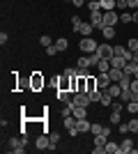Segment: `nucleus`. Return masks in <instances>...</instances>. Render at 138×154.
Listing matches in <instances>:
<instances>
[{
    "label": "nucleus",
    "mask_w": 138,
    "mask_h": 154,
    "mask_svg": "<svg viewBox=\"0 0 138 154\" xmlns=\"http://www.w3.org/2000/svg\"><path fill=\"white\" fill-rule=\"evenodd\" d=\"M44 85H46L44 74H41V71H32L30 78H28V88H30L32 92H41V90H44Z\"/></svg>",
    "instance_id": "1"
},
{
    "label": "nucleus",
    "mask_w": 138,
    "mask_h": 154,
    "mask_svg": "<svg viewBox=\"0 0 138 154\" xmlns=\"http://www.w3.org/2000/svg\"><path fill=\"white\" fill-rule=\"evenodd\" d=\"M97 42H94V39L92 37H83L78 42V48H81V53H87V55H92V53H97Z\"/></svg>",
    "instance_id": "2"
},
{
    "label": "nucleus",
    "mask_w": 138,
    "mask_h": 154,
    "mask_svg": "<svg viewBox=\"0 0 138 154\" xmlns=\"http://www.w3.org/2000/svg\"><path fill=\"white\" fill-rule=\"evenodd\" d=\"M26 136L23 138H9V152H14V154H23L26 152Z\"/></svg>",
    "instance_id": "3"
},
{
    "label": "nucleus",
    "mask_w": 138,
    "mask_h": 154,
    "mask_svg": "<svg viewBox=\"0 0 138 154\" xmlns=\"http://www.w3.org/2000/svg\"><path fill=\"white\" fill-rule=\"evenodd\" d=\"M62 124H65V129L69 131V136H78V127H76V124H78V120H76L74 115L62 117Z\"/></svg>",
    "instance_id": "4"
},
{
    "label": "nucleus",
    "mask_w": 138,
    "mask_h": 154,
    "mask_svg": "<svg viewBox=\"0 0 138 154\" xmlns=\"http://www.w3.org/2000/svg\"><path fill=\"white\" fill-rule=\"evenodd\" d=\"M55 88H58V90H67V92H72V76H67V74H60V76L55 78Z\"/></svg>",
    "instance_id": "5"
},
{
    "label": "nucleus",
    "mask_w": 138,
    "mask_h": 154,
    "mask_svg": "<svg viewBox=\"0 0 138 154\" xmlns=\"http://www.w3.org/2000/svg\"><path fill=\"white\" fill-rule=\"evenodd\" d=\"M72 101L76 103V106H83V108H87V106L92 103V101H90V94H87V92H76Z\"/></svg>",
    "instance_id": "6"
},
{
    "label": "nucleus",
    "mask_w": 138,
    "mask_h": 154,
    "mask_svg": "<svg viewBox=\"0 0 138 154\" xmlns=\"http://www.w3.org/2000/svg\"><path fill=\"white\" fill-rule=\"evenodd\" d=\"M90 23L94 26V30L104 28V12H90Z\"/></svg>",
    "instance_id": "7"
},
{
    "label": "nucleus",
    "mask_w": 138,
    "mask_h": 154,
    "mask_svg": "<svg viewBox=\"0 0 138 154\" xmlns=\"http://www.w3.org/2000/svg\"><path fill=\"white\" fill-rule=\"evenodd\" d=\"M35 147L39 149H51V138H48V134H41V136H37V140H35Z\"/></svg>",
    "instance_id": "8"
},
{
    "label": "nucleus",
    "mask_w": 138,
    "mask_h": 154,
    "mask_svg": "<svg viewBox=\"0 0 138 154\" xmlns=\"http://www.w3.org/2000/svg\"><path fill=\"white\" fill-rule=\"evenodd\" d=\"M106 140H108V138H106L104 134H99V136H94V149H92V152H94V154H104V147H106Z\"/></svg>",
    "instance_id": "9"
},
{
    "label": "nucleus",
    "mask_w": 138,
    "mask_h": 154,
    "mask_svg": "<svg viewBox=\"0 0 138 154\" xmlns=\"http://www.w3.org/2000/svg\"><path fill=\"white\" fill-rule=\"evenodd\" d=\"M120 21V14L115 12V9H111V12H104V26H113L115 28V23Z\"/></svg>",
    "instance_id": "10"
},
{
    "label": "nucleus",
    "mask_w": 138,
    "mask_h": 154,
    "mask_svg": "<svg viewBox=\"0 0 138 154\" xmlns=\"http://www.w3.org/2000/svg\"><path fill=\"white\" fill-rule=\"evenodd\" d=\"M97 55L111 60V58H113V46L108 44V42H106V44H99V46H97Z\"/></svg>",
    "instance_id": "11"
},
{
    "label": "nucleus",
    "mask_w": 138,
    "mask_h": 154,
    "mask_svg": "<svg viewBox=\"0 0 138 154\" xmlns=\"http://www.w3.org/2000/svg\"><path fill=\"white\" fill-rule=\"evenodd\" d=\"M92 30H94V26H92L90 21H81V26H78V30H76V32H78L81 37H90Z\"/></svg>",
    "instance_id": "12"
},
{
    "label": "nucleus",
    "mask_w": 138,
    "mask_h": 154,
    "mask_svg": "<svg viewBox=\"0 0 138 154\" xmlns=\"http://www.w3.org/2000/svg\"><path fill=\"white\" fill-rule=\"evenodd\" d=\"M55 97H58V101L62 103V106H65V103H69L74 99V92H67V90H58L55 92Z\"/></svg>",
    "instance_id": "13"
},
{
    "label": "nucleus",
    "mask_w": 138,
    "mask_h": 154,
    "mask_svg": "<svg viewBox=\"0 0 138 154\" xmlns=\"http://www.w3.org/2000/svg\"><path fill=\"white\" fill-rule=\"evenodd\" d=\"M133 152V140L131 138H124L120 143V154H131Z\"/></svg>",
    "instance_id": "14"
},
{
    "label": "nucleus",
    "mask_w": 138,
    "mask_h": 154,
    "mask_svg": "<svg viewBox=\"0 0 138 154\" xmlns=\"http://www.w3.org/2000/svg\"><path fill=\"white\" fill-rule=\"evenodd\" d=\"M106 92H108L113 99H120V94H122V88H120V83H111L108 88H106Z\"/></svg>",
    "instance_id": "15"
},
{
    "label": "nucleus",
    "mask_w": 138,
    "mask_h": 154,
    "mask_svg": "<svg viewBox=\"0 0 138 154\" xmlns=\"http://www.w3.org/2000/svg\"><path fill=\"white\" fill-rule=\"evenodd\" d=\"M108 76H111V81H113V83H120V78L124 76V71H122V69H118V67H111V69H108Z\"/></svg>",
    "instance_id": "16"
},
{
    "label": "nucleus",
    "mask_w": 138,
    "mask_h": 154,
    "mask_svg": "<svg viewBox=\"0 0 138 154\" xmlns=\"http://www.w3.org/2000/svg\"><path fill=\"white\" fill-rule=\"evenodd\" d=\"M127 62H129V60L122 58V55H113V58H111V67H118V69H124Z\"/></svg>",
    "instance_id": "17"
},
{
    "label": "nucleus",
    "mask_w": 138,
    "mask_h": 154,
    "mask_svg": "<svg viewBox=\"0 0 138 154\" xmlns=\"http://www.w3.org/2000/svg\"><path fill=\"white\" fill-rule=\"evenodd\" d=\"M76 127H78V134H87V131L92 129V122L87 120V117H83V120H78V124H76Z\"/></svg>",
    "instance_id": "18"
},
{
    "label": "nucleus",
    "mask_w": 138,
    "mask_h": 154,
    "mask_svg": "<svg viewBox=\"0 0 138 154\" xmlns=\"http://www.w3.org/2000/svg\"><path fill=\"white\" fill-rule=\"evenodd\" d=\"M101 2V12H111V9H118V0H99Z\"/></svg>",
    "instance_id": "19"
},
{
    "label": "nucleus",
    "mask_w": 138,
    "mask_h": 154,
    "mask_svg": "<svg viewBox=\"0 0 138 154\" xmlns=\"http://www.w3.org/2000/svg\"><path fill=\"white\" fill-rule=\"evenodd\" d=\"M90 67H92L90 55H78V69H90Z\"/></svg>",
    "instance_id": "20"
},
{
    "label": "nucleus",
    "mask_w": 138,
    "mask_h": 154,
    "mask_svg": "<svg viewBox=\"0 0 138 154\" xmlns=\"http://www.w3.org/2000/svg\"><path fill=\"white\" fill-rule=\"evenodd\" d=\"M104 152L106 154H120V145H118V143H113V140H106Z\"/></svg>",
    "instance_id": "21"
},
{
    "label": "nucleus",
    "mask_w": 138,
    "mask_h": 154,
    "mask_svg": "<svg viewBox=\"0 0 138 154\" xmlns=\"http://www.w3.org/2000/svg\"><path fill=\"white\" fill-rule=\"evenodd\" d=\"M101 35H104L106 42H111V39L115 37V28H113V26H104V28H101Z\"/></svg>",
    "instance_id": "22"
},
{
    "label": "nucleus",
    "mask_w": 138,
    "mask_h": 154,
    "mask_svg": "<svg viewBox=\"0 0 138 154\" xmlns=\"http://www.w3.org/2000/svg\"><path fill=\"white\" fill-rule=\"evenodd\" d=\"M124 110H127V113H131V115H136V113H138V101H136V99L127 101L124 103Z\"/></svg>",
    "instance_id": "23"
},
{
    "label": "nucleus",
    "mask_w": 138,
    "mask_h": 154,
    "mask_svg": "<svg viewBox=\"0 0 138 154\" xmlns=\"http://www.w3.org/2000/svg\"><path fill=\"white\" fill-rule=\"evenodd\" d=\"M55 46H58V51H67V48H69V39L67 37H58L55 39Z\"/></svg>",
    "instance_id": "24"
},
{
    "label": "nucleus",
    "mask_w": 138,
    "mask_h": 154,
    "mask_svg": "<svg viewBox=\"0 0 138 154\" xmlns=\"http://www.w3.org/2000/svg\"><path fill=\"white\" fill-rule=\"evenodd\" d=\"M87 94H90V101H92V103H99V101H101V94H104V90H101V88H97L94 92H87Z\"/></svg>",
    "instance_id": "25"
},
{
    "label": "nucleus",
    "mask_w": 138,
    "mask_h": 154,
    "mask_svg": "<svg viewBox=\"0 0 138 154\" xmlns=\"http://www.w3.org/2000/svg\"><path fill=\"white\" fill-rule=\"evenodd\" d=\"M74 117H76V120H83V117H87V108H83V106H76V108H74Z\"/></svg>",
    "instance_id": "26"
},
{
    "label": "nucleus",
    "mask_w": 138,
    "mask_h": 154,
    "mask_svg": "<svg viewBox=\"0 0 138 154\" xmlns=\"http://www.w3.org/2000/svg\"><path fill=\"white\" fill-rule=\"evenodd\" d=\"M85 5H87L90 12H101V2H99V0H87Z\"/></svg>",
    "instance_id": "27"
},
{
    "label": "nucleus",
    "mask_w": 138,
    "mask_h": 154,
    "mask_svg": "<svg viewBox=\"0 0 138 154\" xmlns=\"http://www.w3.org/2000/svg\"><path fill=\"white\" fill-rule=\"evenodd\" d=\"M97 69L99 71H108V69H111V60H108V58H101V60H99V64H97Z\"/></svg>",
    "instance_id": "28"
},
{
    "label": "nucleus",
    "mask_w": 138,
    "mask_h": 154,
    "mask_svg": "<svg viewBox=\"0 0 138 154\" xmlns=\"http://www.w3.org/2000/svg\"><path fill=\"white\" fill-rule=\"evenodd\" d=\"M97 88H99V85H97V76H92V74H90V76H87V92H94Z\"/></svg>",
    "instance_id": "29"
},
{
    "label": "nucleus",
    "mask_w": 138,
    "mask_h": 154,
    "mask_svg": "<svg viewBox=\"0 0 138 154\" xmlns=\"http://www.w3.org/2000/svg\"><path fill=\"white\" fill-rule=\"evenodd\" d=\"M113 101H115V99H113V97L104 90V94H101V101H99V103H101V106H113Z\"/></svg>",
    "instance_id": "30"
},
{
    "label": "nucleus",
    "mask_w": 138,
    "mask_h": 154,
    "mask_svg": "<svg viewBox=\"0 0 138 154\" xmlns=\"http://www.w3.org/2000/svg\"><path fill=\"white\" fill-rule=\"evenodd\" d=\"M122 122V110H113L111 113V124H120Z\"/></svg>",
    "instance_id": "31"
},
{
    "label": "nucleus",
    "mask_w": 138,
    "mask_h": 154,
    "mask_svg": "<svg viewBox=\"0 0 138 154\" xmlns=\"http://www.w3.org/2000/svg\"><path fill=\"white\" fill-rule=\"evenodd\" d=\"M120 21H122V23H133V14L131 12H122L120 14Z\"/></svg>",
    "instance_id": "32"
},
{
    "label": "nucleus",
    "mask_w": 138,
    "mask_h": 154,
    "mask_svg": "<svg viewBox=\"0 0 138 154\" xmlns=\"http://www.w3.org/2000/svg\"><path fill=\"white\" fill-rule=\"evenodd\" d=\"M101 131H104V124H99V122H92V129H90V134H92V136H99Z\"/></svg>",
    "instance_id": "33"
},
{
    "label": "nucleus",
    "mask_w": 138,
    "mask_h": 154,
    "mask_svg": "<svg viewBox=\"0 0 138 154\" xmlns=\"http://www.w3.org/2000/svg\"><path fill=\"white\" fill-rule=\"evenodd\" d=\"M48 138H51V149H58V145H60V136H58V134H48Z\"/></svg>",
    "instance_id": "34"
},
{
    "label": "nucleus",
    "mask_w": 138,
    "mask_h": 154,
    "mask_svg": "<svg viewBox=\"0 0 138 154\" xmlns=\"http://www.w3.org/2000/svg\"><path fill=\"white\" fill-rule=\"evenodd\" d=\"M39 44H41V46H44V48H46V46H51V44H55V42H53V39L48 37V35H41V37H39Z\"/></svg>",
    "instance_id": "35"
},
{
    "label": "nucleus",
    "mask_w": 138,
    "mask_h": 154,
    "mask_svg": "<svg viewBox=\"0 0 138 154\" xmlns=\"http://www.w3.org/2000/svg\"><path fill=\"white\" fill-rule=\"evenodd\" d=\"M127 48H129V51H138V39L131 37L129 42H127Z\"/></svg>",
    "instance_id": "36"
},
{
    "label": "nucleus",
    "mask_w": 138,
    "mask_h": 154,
    "mask_svg": "<svg viewBox=\"0 0 138 154\" xmlns=\"http://www.w3.org/2000/svg\"><path fill=\"white\" fill-rule=\"evenodd\" d=\"M118 131H120V134H129V122H120L118 124Z\"/></svg>",
    "instance_id": "37"
},
{
    "label": "nucleus",
    "mask_w": 138,
    "mask_h": 154,
    "mask_svg": "<svg viewBox=\"0 0 138 154\" xmlns=\"http://www.w3.org/2000/svg\"><path fill=\"white\" fill-rule=\"evenodd\" d=\"M81 21H83V19H81V16H72V28H74V32L78 30V26H81Z\"/></svg>",
    "instance_id": "38"
},
{
    "label": "nucleus",
    "mask_w": 138,
    "mask_h": 154,
    "mask_svg": "<svg viewBox=\"0 0 138 154\" xmlns=\"http://www.w3.org/2000/svg\"><path fill=\"white\" fill-rule=\"evenodd\" d=\"M129 131H133V134H138V117H133L131 122H129Z\"/></svg>",
    "instance_id": "39"
},
{
    "label": "nucleus",
    "mask_w": 138,
    "mask_h": 154,
    "mask_svg": "<svg viewBox=\"0 0 138 154\" xmlns=\"http://www.w3.org/2000/svg\"><path fill=\"white\" fill-rule=\"evenodd\" d=\"M55 53H60V51H58V46H55V44L46 46V55H55Z\"/></svg>",
    "instance_id": "40"
},
{
    "label": "nucleus",
    "mask_w": 138,
    "mask_h": 154,
    "mask_svg": "<svg viewBox=\"0 0 138 154\" xmlns=\"http://www.w3.org/2000/svg\"><path fill=\"white\" fill-rule=\"evenodd\" d=\"M62 74H67V76H76V74H78V69H76V67H67Z\"/></svg>",
    "instance_id": "41"
},
{
    "label": "nucleus",
    "mask_w": 138,
    "mask_h": 154,
    "mask_svg": "<svg viewBox=\"0 0 138 154\" xmlns=\"http://www.w3.org/2000/svg\"><path fill=\"white\" fill-rule=\"evenodd\" d=\"M118 9L127 12V9H129V2H127V0H118Z\"/></svg>",
    "instance_id": "42"
},
{
    "label": "nucleus",
    "mask_w": 138,
    "mask_h": 154,
    "mask_svg": "<svg viewBox=\"0 0 138 154\" xmlns=\"http://www.w3.org/2000/svg\"><path fill=\"white\" fill-rule=\"evenodd\" d=\"M111 108H113V110H124V103H122V101H113Z\"/></svg>",
    "instance_id": "43"
},
{
    "label": "nucleus",
    "mask_w": 138,
    "mask_h": 154,
    "mask_svg": "<svg viewBox=\"0 0 138 154\" xmlns=\"http://www.w3.org/2000/svg\"><path fill=\"white\" fill-rule=\"evenodd\" d=\"M127 2H129V9H133V12L138 9V0H127Z\"/></svg>",
    "instance_id": "44"
},
{
    "label": "nucleus",
    "mask_w": 138,
    "mask_h": 154,
    "mask_svg": "<svg viewBox=\"0 0 138 154\" xmlns=\"http://www.w3.org/2000/svg\"><path fill=\"white\" fill-rule=\"evenodd\" d=\"M7 39H9V37H7V32H0V44L5 46V44H7Z\"/></svg>",
    "instance_id": "45"
},
{
    "label": "nucleus",
    "mask_w": 138,
    "mask_h": 154,
    "mask_svg": "<svg viewBox=\"0 0 138 154\" xmlns=\"http://www.w3.org/2000/svg\"><path fill=\"white\" fill-rule=\"evenodd\" d=\"M131 90L138 92V78H133V81H131Z\"/></svg>",
    "instance_id": "46"
},
{
    "label": "nucleus",
    "mask_w": 138,
    "mask_h": 154,
    "mask_svg": "<svg viewBox=\"0 0 138 154\" xmlns=\"http://www.w3.org/2000/svg\"><path fill=\"white\" fill-rule=\"evenodd\" d=\"M131 62L138 64V51H131Z\"/></svg>",
    "instance_id": "47"
},
{
    "label": "nucleus",
    "mask_w": 138,
    "mask_h": 154,
    "mask_svg": "<svg viewBox=\"0 0 138 154\" xmlns=\"http://www.w3.org/2000/svg\"><path fill=\"white\" fill-rule=\"evenodd\" d=\"M72 5H76V7H83V5H85V0H74Z\"/></svg>",
    "instance_id": "48"
},
{
    "label": "nucleus",
    "mask_w": 138,
    "mask_h": 154,
    "mask_svg": "<svg viewBox=\"0 0 138 154\" xmlns=\"http://www.w3.org/2000/svg\"><path fill=\"white\" fill-rule=\"evenodd\" d=\"M133 23H138V9L133 12Z\"/></svg>",
    "instance_id": "49"
},
{
    "label": "nucleus",
    "mask_w": 138,
    "mask_h": 154,
    "mask_svg": "<svg viewBox=\"0 0 138 154\" xmlns=\"http://www.w3.org/2000/svg\"><path fill=\"white\" fill-rule=\"evenodd\" d=\"M133 78H138V64H136V69H133Z\"/></svg>",
    "instance_id": "50"
},
{
    "label": "nucleus",
    "mask_w": 138,
    "mask_h": 154,
    "mask_svg": "<svg viewBox=\"0 0 138 154\" xmlns=\"http://www.w3.org/2000/svg\"><path fill=\"white\" fill-rule=\"evenodd\" d=\"M65 2H74V0H65Z\"/></svg>",
    "instance_id": "51"
},
{
    "label": "nucleus",
    "mask_w": 138,
    "mask_h": 154,
    "mask_svg": "<svg viewBox=\"0 0 138 154\" xmlns=\"http://www.w3.org/2000/svg\"><path fill=\"white\" fill-rule=\"evenodd\" d=\"M85 2H87V0H85Z\"/></svg>",
    "instance_id": "52"
}]
</instances>
